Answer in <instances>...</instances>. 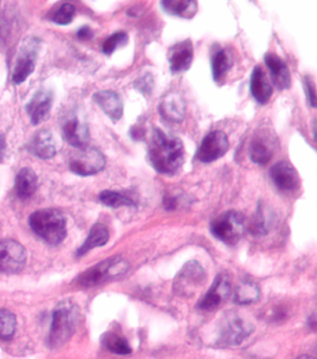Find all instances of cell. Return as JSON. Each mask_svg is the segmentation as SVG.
Listing matches in <instances>:
<instances>
[{
  "mask_svg": "<svg viewBox=\"0 0 317 359\" xmlns=\"http://www.w3.org/2000/svg\"><path fill=\"white\" fill-rule=\"evenodd\" d=\"M184 147L175 135L155 128L148 144L147 156L151 165L161 175H173L184 162Z\"/></svg>",
  "mask_w": 317,
  "mask_h": 359,
  "instance_id": "6da1fadb",
  "label": "cell"
},
{
  "mask_svg": "<svg viewBox=\"0 0 317 359\" xmlns=\"http://www.w3.org/2000/svg\"><path fill=\"white\" fill-rule=\"evenodd\" d=\"M78 304L71 300L61 302L53 313L48 346L50 348H59L67 344L76 332L79 322Z\"/></svg>",
  "mask_w": 317,
  "mask_h": 359,
  "instance_id": "7a4b0ae2",
  "label": "cell"
},
{
  "mask_svg": "<svg viewBox=\"0 0 317 359\" xmlns=\"http://www.w3.org/2000/svg\"><path fill=\"white\" fill-rule=\"evenodd\" d=\"M30 227L48 244H61L67 236V218L57 209L36 210L29 217Z\"/></svg>",
  "mask_w": 317,
  "mask_h": 359,
  "instance_id": "3957f363",
  "label": "cell"
},
{
  "mask_svg": "<svg viewBox=\"0 0 317 359\" xmlns=\"http://www.w3.org/2000/svg\"><path fill=\"white\" fill-rule=\"evenodd\" d=\"M278 147V135L272 125L264 122L259 125L251 136L248 154L254 164H267L275 155Z\"/></svg>",
  "mask_w": 317,
  "mask_h": 359,
  "instance_id": "277c9868",
  "label": "cell"
},
{
  "mask_svg": "<svg viewBox=\"0 0 317 359\" xmlns=\"http://www.w3.org/2000/svg\"><path fill=\"white\" fill-rule=\"evenodd\" d=\"M254 325L238 312H227L221 322L218 344L222 346H239L254 332Z\"/></svg>",
  "mask_w": 317,
  "mask_h": 359,
  "instance_id": "5b68a950",
  "label": "cell"
},
{
  "mask_svg": "<svg viewBox=\"0 0 317 359\" xmlns=\"http://www.w3.org/2000/svg\"><path fill=\"white\" fill-rule=\"evenodd\" d=\"M40 46H41V41L35 36L25 39L22 41L13 68V82L14 84H22L32 75L35 71L36 61H38Z\"/></svg>",
  "mask_w": 317,
  "mask_h": 359,
  "instance_id": "8992f818",
  "label": "cell"
},
{
  "mask_svg": "<svg viewBox=\"0 0 317 359\" xmlns=\"http://www.w3.org/2000/svg\"><path fill=\"white\" fill-rule=\"evenodd\" d=\"M211 233L227 245H236L244 233V216L236 210L222 213L211 223Z\"/></svg>",
  "mask_w": 317,
  "mask_h": 359,
  "instance_id": "52a82bcc",
  "label": "cell"
},
{
  "mask_svg": "<svg viewBox=\"0 0 317 359\" xmlns=\"http://www.w3.org/2000/svg\"><path fill=\"white\" fill-rule=\"evenodd\" d=\"M126 269L127 266L121 259L116 257L107 259L79 276L78 283L85 287H95L113 276L124 273Z\"/></svg>",
  "mask_w": 317,
  "mask_h": 359,
  "instance_id": "ba28073f",
  "label": "cell"
},
{
  "mask_svg": "<svg viewBox=\"0 0 317 359\" xmlns=\"http://www.w3.org/2000/svg\"><path fill=\"white\" fill-rule=\"evenodd\" d=\"M107 165L104 154L96 148H84L69 161V170L79 176H91L102 172Z\"/></svg>",
  "mask_w": 317,
  "mask_h": 359,
  "instance_id": "9c48e42d",
  "label": "cell"
},
{
  "mask_svg": "<svg viewBox=\"0 0 317 359\" xmlns=\"http://www.w3.org/2000/svg\"><path fill=\"white\" fill-rule=\"evenodd\" d=\"M27 250L13 239L0 241V272L15 273L27 264Z\"/></svg>",
  "mask_w": 317,
  "mask_h": 359,
  "instance_id": "30bf717a",
  "label": "cell"
},
{
  "mask_svg": "<svg viewBox=\"0 0 317 359\" xmlns=\"http://www.w3.org/2000/svg\"><path fill=\"white\" fill-rule=\"evenodd\" d=\"M228 149L229 141L227 135L221 130H214L203 139L196 152V158L203 163H211L224 156Z\"/></svg>",
  "mask_w": 317,
  "mask_h": 359,
  "instance_id": "8fae6325",
  "label": "cell"
},
{
  "mask_svg": "<svg viewBox=\"0 0 317 359\" xmlns=\"http://www.w3.org/2000/svg\"><path fill=\"white\" fill-rule=\"evenodd\" d=\"M205 273L196 261H190L185 264L177 276L175 290L182 294L190 295L204 283Z\"/></svg>",
  "mask_w": 317,
  "mask_h": 359,
  "instance_id": "7c38bea8",
  "label": "cell"
},
{
  "mask_svg": "<svg viewBox=\"0 0 317 359\" xmlns=\"http://www.w3.org/2000/svg\"><path fill=\"white\" fill-rule=\"evenodd\" d=\"M53 91L48 89H40L34 94L29 102L25 105L31 123L36 126L48 121L53 108Z\"/></svg>",
  "mask_w": 317,
  "mask_h": 359,
  "instance_id": "4fadbf2b",
  "label": "cell"
},
{
  "mask_svg": "<svg viewBox=\"0 0 317 359\" xmlns=\"http://www.w3.org/2000/svg\"><path fill=\"white\" fill-rule=\"evenodd\" d=\"M194 59L193 42L191 39H184L170 48L168 53V64L170 72L177 75L187 72L192 65Z\"/></svg>",
  "mask_w": 317,
  "mask_h": 359,
  "instance_id": "5bb4252c",
  "label": "cell"
},
{
  "mask_svg": "<svg viewBox=\"0 0 317 359\" xmlns=\"http://www.w3.org/2000/svg\"><path fill=\"white\" fill-rule=\"evenodd\" d=\"M269 175L274 184L283 192H294L301 184L295 168L288 161H279L274 165Z\"/></svg>",
  "mask_w": 317,
  "mask_h": 359,
  "instance_id": "9a60e30c",
  "label": "cell"
},
{
  "mask_svg": "<svg viewBox=\"0 0 317 359\" xmlns=\"http://www.w3.org/2000/svg\"><path fill=\"white\" fill-rule=\"evenodd\" d=\"M230 292L231 285L228 276L224 273H219L210 290L199 302V309L207 310V311L217 309L220 304L227 300Z\"/></svg>",
  "mask_w": 317,
  "mask_h": 359,
  "instance_id": "2e32d148",
  "label": "cell"
},
{
  "mask_svg": "<svg viewBox=\"0 0 317 359\" xmlns=\"http://www.w3.org/2000/svg\"><path fill=\"white\" fill-rule=\"evenodd\" d=\"M185 102L179 93H168L158 104L160 116L170 123H182L185 118Z\"/></svg>",
  "mask_w": 317,
  "mask_h": 359,
  "instance_id": "e0dca14e",
  "label": "cell"
},
{
  "mask_svg": "<svg viewBox=\"0 0 317 359\" xmlns=\"http://www.w3.org/2000/svg\"><path fill=\"white\" fill-rule=\"evenodd\" d=\"M62 137L72 147L84 149L90 141V130L76 116H71L62 124Z\"/></svg>",
  "mask_w": 317,
  "mask_h": 359,
  "instance_id": "ac0fdd59",
  "label": "cell"
},
{
  "mask_svg": "<svg viewBox=\"0 0 317 359\" xmlns=\"http://www.w3.org/2000/svg\"><path fill=\"white\" fill-rule=\"evenodd\" d=\"M264 62L270 71L274 86L280 91L290 89L291 75L287 62L273 53L265 54Z\"/></svg>",
  "mask_w": 317,
  "mask_h": 359,
  "instance_id": "d6986e66",
  "label": "cell"
},
{
  "mask_svg": "<svg viewBox=\"0 0 317 359\" xmlns=\"http://www.w3.org/2000/svg\"><path fill=\"white\" fill-rule=\"evenodd\" d=\"M93 101L113 122L121 119L124 107L121 97L113 90H100L93 94Z\"/></svg>",
  "mask_w": 317,
  "mask_h": 359,
  "instance_id": "ffe728a7",
  "label": "cell"
},
{
  "mask_svg": "<svg viewBox=\"0 0 317 359\" xmlns=\"http://www.w3.org/2000/svg\"><path fill=\"white\" fill-rule=\"evenodd\" d=\"M28 151L40 159H50L56 156V145L53 133L48 130H40L31 139Z\"/></svg>",
  "mask_w": 317,
  "mask_h": 359,
  "instance_id": "44dd1931",
  "label": "cell"
},
{
  "mask_svg": "<svg viewBox=\"0 0 317 359\" xmlns=\"http://www.w3.org/2000/svg\"><path fill=\"white\" fill-rule=\"evenodd\" d=\"M250 89L251 95L259 104H267L273 95V88L259 65H256L251 74Z\"/></svg>",
  "mask_w": 317,
  "mask_h": 359,
  "instance_id": "7402d4cb",
  "label": "cell"
},
{
  "mask_svg": "<svg viewBox=\"0 0 317 359\" xmlns=\"http://www.w3.org/2000/svg\"><path fill=\"white\" fill-rule=\"evenodd\" d=\"M232 67V55L227 48H218L213 50L211 54V73L215 83L224 84Z\"/></svg>",
  "mask_w": 317,
  "mask_h": 359,
  "instance_id": "603a6c76",
  "label": "cell"
},
{
  "mask_svg": "<svg viewBox=\"0 0 317 359\" xmlns=\"http://www.w3.org/2000/svg\"><path fill=\"white\" fill-rule=\"evenodd\" d=\"M39 179L31 168H22L17 173L15 178V192L21 199H28L33 196L38 189Z\"/></svg>",
  "mask_w": 317,
  "mask_h": 359,
  "instance_id": "cb8c5ba5",
  "label": "cell"
},
{
  "mask_svg": "<svg viewBox=\"0 0 317 359\" xmlns=\"http://www.w3.org/2000/svg\"><path fill=\"white\" fill-rule=\"evenodd\" d=\"M160 6L168 15L182 19H192L198 11V2L195 0H163Z\"/></svg>",
  "mask_w": 317,
  "mask_h": 359,
  "instance_id": "d4e9b609",
  "label": "cell"
},
{
  "mask_svg": "<svg viewBox=\"0 0 317 359\" xmlns=\"http://www.w3.org/2000/svg\"><path fill=\"white\" fill-rule=\"evenodd\" d=\"M109 241V232L104 224H96L91 228L90 235L78 250V255L83 256L95 248L104 246Z\"/></svg>",
  "mask_w": 317,
  "mask_h": 359,
  "instance_id": "484cf974",
  "label": "cell"
},
{
  "mask_svg": "<svg viewBox=\"0 0 317 359\" xmlns=\"http://www.w3.org/2000/svg\"><path fill=\"white\" fill-rule=\"evenodd\" d=\"M259 296L258 285L254 281L244 280L240 282L238 286L236 287L234 301L236 304H241V306H247V304L255 303L258 300Z\"/></svg>",
  "mask_w": 317,
  "mask_h": 359,
  "instance_id": "4316f807",
  "label": "cell"
},
{
  "mask_svg": "<svg viewBox=\"0 0 317 359\" xmlns=\"http://www.w3.org/2000/svg\"><path fill=\"white\" fill-rule=\"evenodd\" d=\"M104 344L105 347L114 354L130 355L133 351L128 341L121 335L116 334V333L108 332L104 334Z\"/></svg>",
  "mask_w": 317,
  "mask_h": 359,
  "instance_id": "83f0119b",
  "label": "cell"
},
{
  "mask_svg": "<svg viewBox=\"0 0 317 359\" xmlns=\"http://www.w3.org/2000/svg\"><path fill=\"white\" fill-rule=\"evenodd\" d=\"M99 199L105 206L114 208V209L120 207L134 206L133 201H130L127 196L121 195V194L115 192V191H102L100 194Z\"/></svg>",
  "mask_w": 317,
  "mask_h": 359,
  "instance_id": "f1b7e54d",
  "label": "cell"
},
{
  "mask_svg": "<svg viewBox=\"0 0 317 359\" xmlns=\"http://www.w3.org/2000/svg\"><path fill=\"white\" fill-rule=\"evenodd\" d=\"M17 326L16 316L11 311L0 309V339L13 338Z\"/></svg>",
  "mask_w": 317,
  "mask_h": 359,
  "instance_id": "f546056e",
  "label": "cell"
},
{
  "mask_svg": "<svg viewBox=\"0 0 317 359\" xmlns=\"http://www.w3.org/2000/svg\"><path fill=\"white\" fill-rule=\"evenodd\" d=\"M128 35L127 33L123 32V31L114 33L113 35L108 36V38L102 42V53L107 56L112 55L119 48L124 47V46L128 44Z\"/></svg>",
  "mask_w": 317,
  "mask_h": 359,
  "instance_id": "4dcf8cb0",
  "label": "cell"
},
{
  "mask_svg": "<svg viewBox=\"0 0 317 359\" xmlns=\"http://www.w3.org/2000/svg\"><path fill=\"white\" fill-rule=\"evenodd\" d=\"M248 231L254 236H265L269 231V223L261 209H259L257 215L254 216L253 220L248 227Z\"/></svg>",
  "mask_w": 317,
  "mask_h": 359,
  "instance_id": "1f68e13d",
  "label": "cell"
},
{
  "mask_svg": "<svg viewBox=\"0 0 317 359\" xmlns=\"http://www.w3.org/2000/svg\"><path fill=\"white\" fill-rule=\"evenodd\" d=\"M76 7L72 4H64L54 14L53 21L57 25H68L73 22L76 15Z\"/></svg>",
  "mask_w": 317,
  "mask_h": 359,
  "instance_id": "d6a6232c",
  "label": "cell"
},
{
  "mask_svg": "<svg viewBox=\"0 0 317 359\" xmlns=\"http://www.w3.org/2000/svg\"><path fill=\"white\" fill-rule=\"evenodd\" d=\"M134 88L138 90L140 93L145 96L150 95L152 93L154 88V81L151 74H145L134 82Z\"/></svg>",
  "mask_w": 317,
  "mask_h": 359,
  "instance_id": "836d02e7",
  "label": "cell"
},
{
  "mask_svg": "<svg viewBox=\"0 0 317 359\" xmlns=\"http://www.w3.org/2000/svg\"><path fill=\"white\" fill-rule=\"evenodd\" d=\"M305 93H306L308 102L313 108L316 107V81L312 76H305L304 78Z\"/></svg>",
  "mask_w": 317,
  "mask_h": 359,
  "instance_id": "e575fe53",
  "label": "cell"
},
{
  "mask_svg": "<svg viewBox=\"0 0 317 359\" xmlns=\"http://www.w3.org/2000/svg\"><path fill=\"white\" fill-rule=\"evenodd\" d=\"M76 35H78V38L81 39V41H88V39H93V32L90 27L84 25V27L80 28Z\"/></svg>",
  "mask_w": 317,
  "mask_h": 359,
  "instance_id": "d590c367",
  "label": "cell"
},
{
  "mask_svg": "<svg viewBox=\"0 0 317 359\" xmlns=\"http://www.w3.org/2000/svg\"><path fill=\"white\" fill-rule=\"evenodd\" d=\"M130 137L135 141H141L144 137V130L139 125H136L130 129Z\"/></svg>",
  "mask_w": 317,
  "mask_h": 359,
  "instance_id": "8d00e7d4",
  "label": "cell"
},
{
  "mask_svg": "<svg viewBox=\"0 0 317 359\" xmlns=\"http://www.w3.org/2000/svg\"><path fill=\"white\" fill-rule=\"evenodd\" d=\"M6 150H7V142L6 137L2 133H0V162L4 158Z\"/></svg>",
  "mask_w": 317,
  "mask_h": 359,
  "instance_id": "74e56055",
  "label": "cell"
},
{
  "mask_svg": "<svg viewBox=\"0 0 317 359\" xmlns=\"http://www.w3.org/2000/svg\"><path fill=\"white\" fill-rule=\"evenodd\" d=\"M297 359H315V358L308 357V355H302V357H299V358H297Z\"/></svg>",
  "mask_w": 317,
  "mask_h": 359,
  "instance_id": "f35d334b",
  "label": "cell"
}]
</instances>
